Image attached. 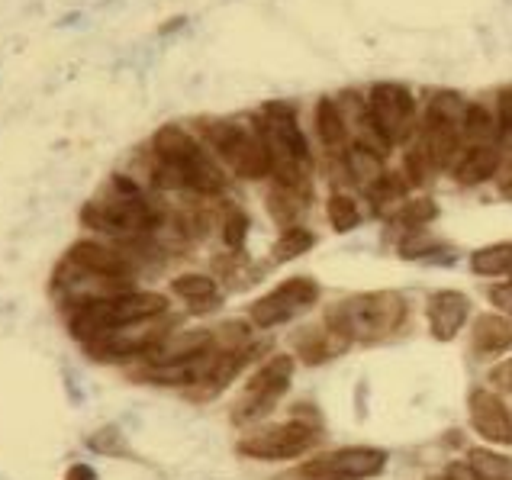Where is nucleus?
<instances>
[{"label": "nucleus", "mask_w": 512, "mask_h": 480, "mask_svg": "<svg viewBox=\"0 0 512 480\" xmlns=\"http://www.w3.org/2000/svg\"><path fill=\"white\" fill-rule=\"evenodd\" d=\"M406 319V300L397 290H371V294L348 297L335 303L326 316V326L351 342H380L393 336Z\"/></svg>", "instance_id": "obj_1"}, {"label": "nucleus", "mask_w": 512, "mask_h": 480, "mask_svg": "<svg viewBox=\"0 0 512 480\" xmlns=\"http://www.w3.org/2000/svg\"><path fill=\"white\" fill-rule=\"evenodd\" d=\"M258 139L265 142L271 155V168L277 181L294 187L300 194H310L313 184V155L306 149V139L294 120V110L284 104H268L265 116L258 120Z\"/></svg>", "instance_id": "obj_2"}, {"label": "nucleus", "mask_w": 512, "mask_h": 480, "mask_svg": "<svg viewBox=\"0 0 512 480\" xmlns=\"http://www.w3.org/2000/svg\"><path fill=\"white\" fill-rule=\"evenodd\" d=\"M168 310V300L152 290H129V294L116 297H91L78 303V313L71 316V332L78 339L91 342L107 332L152 323L155 316H162Z\"/></svg>", "instance_id": "obj_3"}, {"label": "nucleus", "mask_w": 512, "mask_h": 480, "mask_svg": "<svg viewBox=\"0 0 512 480\" xmlns=\"http://www.w3.org/2000/svg\"><path fill=\"white\" fill-rule=\"evenodd\" d=\"M152 152L162 165H171L174 171L181 174L184 187H190V191H197L203 197H213L226 187V178L223 171H219L207 152H203V145L184 133L181 126H162L152 139Z\"/></svg>", "instance_id": "obj_4"}, {"label": "nucleus", "mask_w": 512, "mask_h": 480, "mask_svg": "<svg viewBox=\"0 0 512 480\" xmlns=\"http://www.w3.org/2000/svg\"><path fill=\"white\" fill-rule=\"evenodd\" d=\"M319 439H323V432L313 423L290 419V423L261 426L255 432L242 435L236 442V452L252 461H297L303 455H310L319 445Z\"/></svg>", "instance_id": "obj_5"}, {"label": "nucleus", "mask_w": 512, "mask_h": 480, "mask_svg": "<svg viewBox=\"0 0 512 480\" xmlns=\"http://www.w3.org/2000/svg\"><path fill=\"white\" fill-rule=\"evenodd\" d=\"M390 455L377 445H345L300 464L306 480H374L387 471Z\"/></svg>", "instance_id": "obj_6"}, {"label": "nucleus", "mask_w": 512, "mask_h": 480, "mask_svg": "<svg viewBox=\"0 0 512 480\" xmlns=\"http://www.w3.org/2000/svg\"><path fill=\"white\" fill-rule=\"evenodd\" d=\"M294 368H297V361H294V355H287V352L268 358L265 365L248 377V384H245L242 397L236 403V413H232V419H236V423H252V419L271 413L277 406V400H281L290 390Z\"/></svg>", "instance_id": "obj_7"}, {"label": "nucleus", "mask_w": 512, "mask_h": 480, "mask_svg": "<svg viewBox=\"0 0 512 480\" xmlns=\"http://www.w3.org/2000/svg\"><path fill=\"white\" fill-rule=\"evenodd\" d=\"M116 184L123 187V194L87 203L81 220L87 226H94V229L120 232V236H136V232L155 229L158 216H155V210L149 207V203H145V197L139 191H133L129 181H123V178H116Z\"/></svg>", "instance_id": "obj_8"}, {"label": "nucleus", "mask_w": 512, "mask_h": 480, "mask_svg": "<svg viewBox=\"0 0 512 480\" xmlns=\"http://www.w3.org/2000/svg\"><path fill=\"white\" fill-rule=\"evenodd\" d=\"M207 142L216 149V155L245 181H258V178L274 174L265 142L248 133V129L236 126V123H210Z\"/></svg>", "instance_id": "obj_9"}, {"label": "nucleus", "mask_w": 512, "mask_h": 480, "mask_svg": "<svg viewBox=\"0 0 512 480\" xmlns=\"http://www.w3.org/2000/svg\"><path fill=\"white\" fill-rule=\"evenodd\" d=\"M316 300H319V284L313 278H290L284 284H277L271 294L255 300L248 307V319L261 329H271L316 307Z\"/></svg>", "instance_id": "obj_10"}, {"label": "nucleus", "mask_w": 512, "mask_h": 480, "mask_svg": "<svg viewBox=\"0 0 512 480\" xmlns=\"http://www.w3.org/2000/svg\"><path fill=\"white\" fill-rule=\"evenodd\" d=\"M368 113H371V120L377 123V129L384 133L387 142H403L409 133H413L416 100L403 84L380 81L371 87V94H368Z\"/></svg>", "instance_id": "obj_11"}, {"label": "nucleus", "mask_w": 512, "mask_h": 480, "mask_svg": "<svg viewBox=\"0 0 512 480\" xmlns=\"http://www.w3.org/2000/svg\"><path fill=\"white\" fill-rule=\"evenodd\" d=\"M467 419H471V429L490 448L512 445V413L496 390L474 387L471 394H467Z\"/></svg>", "instance_id": "obj_12"}, {"label": "nucleus", "mask_w": 512, "mask_h": 480, "mask_svg": "<svg viewBox=\"0 0 512 480\" xmlns=\"http://www.w3.org/2000/svg\"><path fill=\"white\" fill-rule=\"evenodd\" d=\"M419 145L426 149L435 171H455V165L464 155V129H461V123H448V120H438V116L426 113Z\"/></svg>", "instance_id": "obj_13"}, {"label": "nucleus", "mask_w": 512, "mask_h": 480, "mask_svg": "<svg viewBox=\"0 0 512 480\" xmlns=\"http://www.w3.org/2000/svg\"><path fill=\"white\" fill-rule=\"evenodd\" d=\"M471 316V300L461 290H435L426 303V319L429 329L438 342H455Z\"/></svg>", "instance_id": "obj_14"}, {"label": "nucleus", "mask_w": 512, "mask_h": 480, "mask_svg": "<svg viewBox=\"0 0 512 480\" xmlns=\"http://www.w3.org/2000/svg\"><path fill=\"white\" fill-rule=\"evenodd\" d=\"M68 261L75 268L94 274V278H104V281H123L133 274V265L129 258L120 255L116 249H107V245L91 242V239H81L68 249Z\"/></svg>", "instance_id": "obj_15"}, {"label": "nucleus", "mask_w": 512, "mask_h": 480, "mask_svg": "<svg viewBox=\"0 0 512 480\" xmlns=\"http://www.w3.org/2000/svg\"><path fill=\"white\" fill-rule=\"evenodd\" d=\"M216 355H219V348L203 352V355L178 358V361H158V365H152L142 377L158 387H197L203 377H207V371L213 368Z\"/></svg>", "instance_id": "obj_16"}, {"label": "nucleus", "mask_w": 512, "mask_h": 480, "mask_svg": "<svg viewBox=\"0 0 512 480\" xmlns=\"http://www.w3.org/2000/svg\"><path fill=\"white\" fill-rule=\"evenodd\" d=\"M512 348V319L503 313H480L471 326V352L477 358H500Z\"/></svg>", "instance_id": "obj_17"}, {"label": "nucleus", "mask_w": 512, "mask_h": 480, "mask_svg": "<svg viewBox=\"0 0 512 480\" xmlns=\"http://www.w3.org/2000/svg\"><path fill=\"white\" fill-rule=\"evenodd\" d=\"M500 165H503L500 145H471V149H464L461 162L455 165V181L467 187L484 184L500 171Z\"/></svg>", "instance_id": "obj_18"}, {"label": "nucleus", "mask_w": 512, "mask_h": 480, "mask_svg": "<svg viewBox=\"0 0 512 480\" xmlns=\"http://www.w3.org/2000/svg\"><path fill=\"white\" fill-rule=\"evenodd\" d=\"M345 168H348L351 178H355V184L364 187V191H371L380 178H387L384 155L374 152L371 145H364V142L345 145Z\"/></svg>", "instance_id": "obj_19"}, {"label": "nucleus", "mask_w": 512, "mask_h": 480, "mask_svg": "<svg viewBox=\"0 0 512 480\" xmlns=\"http://www.w3.org/2000/svg\"><path fill=\"white\" fill-rule=\"evenodd\" d=\"M316 133H319V139H323V145H329V149L345 152L348 129H345V110H342L339 100L323 97L316 104Z\"/></svg>", "instance_id": "obj_20"}, {"label": "nucleus", "mask_w": 512, "mask_h": 480, "mask_svg": "<svg viewBox=\"0 0 512 480\" xmlns=\"http://www.w3.org/2000/svg\"><path fill=\"white\" fill-rule=\"evenodd\" d=\"M464 464L474 480H512V458L493 452V448H471Z\"/></svg>", "instance_id": "obj_21"}, {"label": "nucleus", "mask_w": 512, "mask_h": 480, "mask_svg": "<svg viewBox=\"0 0 512 480\" xmlns=\"http://www.w3.org/2000/svg\"><path fill=\"white\" fill-rule=\"evenodd\" d=\"M461 129H464V149H471V145H500V123H496L493 113L480 104L467 107Z\"/></svg>", "instance_id": "obj_22"}, {"label": "nucleus", "mask_w": 512, "mask_h": 480, "mask_svg": "<svg viewBox=\"0 0 512 480\" xmlns=\"http://www.w3.org/2000/svg\"><path fill=\"white\" fill-rule=\"evenodd\" d=\"M467 265H471L477 278H500V274H509L512 271V242L484 245V249L471 252Z\"/></svg>", "instance_id": "obj_23"}, {"label": "nucleus", "mask_w": 512, "mask_h": 480, "mask_svg": "<svg viewBox=\"0 0 512 480\" xmlns=\"http://www.w3.org/2000/svg\"><path fill=\"white\" fill-rule=\"evenodd\" d=\"M303 203H306V194L294 191V187H287L281 181H274L271 187V194H268V207L274 213V220L287 226V223H294V216L303 210Z\"/></svg>", "instance_id": "obj_24"}, {"label": "nucleus", "mask_w": 512, "mask_h": 480, "mask_svg": "<svg viewBox=\"0 0 512 480\" xmlns=\"http://www.w3.org/2000/svg\"><path fill=\"white\" fill-rule=\"evenodd\" d=\"M313 242H316V236L310 229H303V226H287L284 232H281V239L274 242V258L277 261H294V258H300V255H306L313 249Z\"/></svg>", "instance_id": "obj_25"}, {"label": "nucleus", "mask_w": 512, "mask_h": 480, "mask_svg": "<svg viewBox=\"0 0 512 480\" xmlns=\"http://www.w3.org/2000/svg\"><path fill=\"white\" fill-rule=\"evenodd\" d=\"M326 216H329V223L335 232H351L358 223H361V210H358V203L351 200L348 194L342 191H335L329 200H326Z\"/></svg>", "instance_id": "obj_26"}, {"label": "nucleus", "mask_w": 512, "mask_h": 480, "mask_svg": "<svg viewBox=\"0 0 512 480\" xmlns=\"http://www.w3.org/2000/svg\"><path fill=\"white\" fill-rule=\"evenodd\" d=\"M171 290L181 300L200 303V300H213L216 297V281L210 274H181V278L171 281Z\"/></svg>", "instance_id": "obj_27"}, {"label": "nucleus", "mask_w": 512, "mask_h": 480, "mask_svg": "<svg viewBox=\"0 0 512 480\" xmlns=\"http://www.w3.org/2000/svg\"><path fill=\"white\" fill-rule=\"evenodd\" d=\"M435 216H438V207H435V203H432L429 197H416V200H409V203H403V207H400L397 223L406 226V229L422 232V226L432 223Z\"/></svg>", "instance_id": "obj_28"}, {"label": "nucleus", "mask_w": 512, "mask_h": 480, "mask_svg": "<svg viewBox=\"0 0 512 480\" xmlns=\"http://www.w3.org/2000/svg\"><path fill=\"white\" fill-rule=\"evenodd\" d=\"M368 197H371V207H374L377 213H384V210L397 207V203L403 200V181L397 178V174H387V178H380V181L371 187Z\"/></svg>", "instance_id": "obj_29"}, {"label": "nucleus", "mask_w": 512, "mask_h": 480, "mask_svg": "<svg viewBox=\"0 0 512 480\" xmlns=\"http://www.w3.org/2000/svg\"><path fill=\"white\" fill-rule=\"evenodd\" d=\"M467 107H471V104H464V100L455 91H442V94L432 97L429 116H438V120H448V123H461L464 126Z\"/></svg>", "instance_id": "obj_30"}, {"label": "nucleus", "mask_w": 512, "mask_h": 480, "mask_svg": "<svg viewBox=\"0 0 512 480\" xmlns=\"http://www.w3.org/2000/svg\"><path fill=\"white\" fill-rule=\"evenodd\" d=\"M496 123H500V149L512 152V87H503L496 97Z\"/></svg>", "instance_id": "obj_31"}, {"label": "nucleus", "mask_w": 512, "mask_h": 480, "mask_svg": "<svg viewBox=\"0 0 512 480\" xmlns=\"http://www.w3.org/2000/svg\"><path fill=\"white\" fill-rule=\"evenodd\" d=\"M429 171H435V168L429 162L426 149H422V145H413V149L406 152V178L413 181V184H426Z\"/></svg>", "instance_id": "obj_32"}, {"label": "nucleus", "mask_w": 512, "mask_h": 480, "mask_svg": "<svg viewBox=\"0 0 512 480\" xmlns=\"http://www.w3.org/2000/svg\"><path fill=\"white\" fill-rule=\"evenodd\" d=\"M245 232H248V216L239 213V210H232V213L226 216V229H223V236H226V245H229V249H242Z\"/></svg>", "instance_id": "obj_33"}, {"label": "nucleus", "mask_w": 512, "mask_h": 480, "mask_svg": "<svg viewBox=\"0 0 512 480\" xmlns=\"http://www.w3.org/2000/svg\"><path fill=\"white\" fill-rule=\"evenodd\" d=\"M490 390L496 394H512V358H503L490 368Z\"/></svg>", "instance_id": "obj_34"}, {"label": "nucleus", "mask_w": 512, "mask_h": 480, "mask_svg": "<svg viewBox=\"0 0 512 480\" xmlns=\"http://www.w3.org/2000/svg\"><path fill=\"white\" fill-rule=\"evenodd\" d=\"M435 249H438V242H432V239H422L419 232H416L413 239H406V242H403L400 255H403V258H426V255H429V252H435Z\"/></svg>", "instance_id": "obj_35"}, {"label": "nucleus", "mask_w": 512, "mask_h": 480, "mask_svg": "<svg viewBox=\"0 0 512 480\" xmlns=\"http://www.w3.org/2000/svg\"><path fill=\"white\" fill-rule=\"evenodd\" d=\"M500 307H512V284H506V287H493V294H490Z\"/></svg>", "instance_id": "obj_36"}, {"label": "nucleus", "mask_w": 512, "mask_h": 480, "mask_svg": "<svg viewBox=\"0 0 512 480\" xmlns=\"http://www.w3.org/2000/svg\"><path fill=\"white\" fill-rule=\"evenodd\" d=\"M68 480H97V474L87 468V464H75V468L68 471Z\"/></svg>", "instance_id": "obj_37"}, {"label": "nucleus", "mask_w": 512, "mask_h": 480, "mask_svg": "<svg viewBox=\"0 0 512 480\" xmlns=\"http://www.w3.org/2000/svg\"><path fill=\"white\" fill-rule=\"evenodd\" d=\"M503 194H506V197L512 200V178H509V181H503Z\"/></svg>", "instance_id": "obj_38"}, {"label": "nucleus", "mask_w": 512, "mask_h": 480, "mask_svg": "<svg viewBox=\"0 0 512 480\" xmlns=\"http://www.w3.org/2000/svg\"><path fill=\"white\" fill-rule=\"evenodd\" d=\"M429 480H458L455 474H448V477H429Z\"/></svg>", "instance_id": "obj_39"}, {"label": "nucleus", "mask_w": 512, "mask_h": 480, "mask_svg": "<svg viewBox=\"0 0 512 480\" xmlns=\"http://www.w3.org/2000/svg\"><path fill=\"white\" fill-rule=\"evenodd\" d=\"M509 284H512V271H509Z\"/></svg>", "instance_id": "obj_40"}]
</instances>
